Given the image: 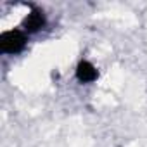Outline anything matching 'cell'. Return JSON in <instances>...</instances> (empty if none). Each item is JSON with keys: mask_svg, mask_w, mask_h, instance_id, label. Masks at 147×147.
I'll return each mask as SVG.
<instances>
[{"mask_svg": "<svg viewBox=\"0 0 147 147\" xmlns=\"http://www.w3.org/2000/svg\"><path fill=\"white\" fill-rule=\"evenodd\" d=\"M45 14H43V11H40V9H33L28 16H26V19L23 21V26H24V31H28V33H36V31H40L43 26H45Z\"/></svg>", "mask_w": 147, "mask_h": 147, "instance_id": "cell-2", "label": "cell"}, {"mask_svg": "<svg viewBox=\"0 0 147 147\" xmlns=\"http://www.w3.org/2000/svg\"><path fill=\"white\" fill-rule=\"evenodd\" d=\"M28 36L21 30H9L0 35V50L4 54H19L26 47Z\"/></svg>", "mask_w": 147, "mask_h": 147, "instance_id": "cell-1", "label": "cell"}, {"mask_svg": "<svg viewBox=\"0 0 147 147\" xmlns=\"http://www.w3.org/2000/svg\"><path fill=\"white\" fill-rule=\"evenodd\" d=\"M99 76V71L95 69L94 64H90L88 61H82L78 66H76V78L82 82V83H90V82H95Z\"/></svg>", "mask_w": 147, "mask_h": 147, "instance_id": "cell-3", "label": "cell"}]
</instances>
